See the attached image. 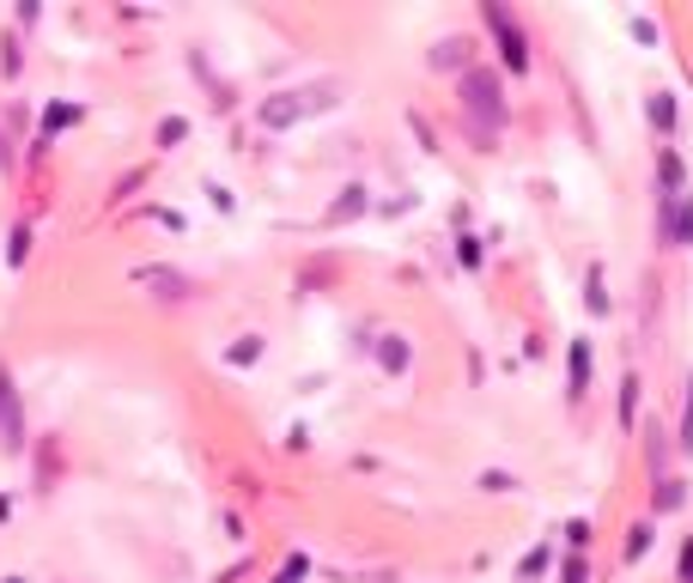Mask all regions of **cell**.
<instances>
[{"label":"cell","mask_w":693,"mask_h":583,"mask_svg":"<svg viewBox=\"0 0 693 583\" xmlns=\"http://www.w3.org/2000/svg\"><path fill=\"white\" fill-rule=\"evenodd\" d=\"M462 104L481 128H499L505 122V98H499V79L487 67H462Z\"/></svg>","instance_id":"6da1fadb"},{"label":"cell","mask_w":693,"mask_h":583,"mask_svg":"<svg viewBox=\"0 0 693 583\" xmlns=\"http://www.w3.org/2000/svg\"><path fill=\"white\" fill-rule=\"evenodd\" d=\"M487 25H493V37H499V55H505V67L511 74H529V49H524V31L505 19V7H487Z\"/></svg>","instance_id":"7a4b0ae2"},{"label":"cell","mask_w":693,"mask_h":583,"mask_svg":"<svg viewBox=\"0 0 693 583\" xmlns=\"http://www.w3.org/2000/svg\"><path fill=\"white\" fill-rule=\"evenodd\" d=\"M0 444H7V450H25V414H19V389L7 371H0Z\"/></svg>","instance_id":"3957f363"},{"label":"cell","mask_w":693,"mask_h":583,"mask_svg":"<svg viewBox=\"0 0 693 583\" xmlns=\"http://www.w3.org/2000/svg\"><path fill=\"white\" fill-rule=\"evenodd\" d=\"M311 104L323 110L328 98H304V104H299V98H275V104H262V128H287V122H299Z\"/></svg>","instance_id":"277c9868"},{"label":"cell","mask_w":693,"mask_h":583,"mask_svg":"<svg viewBox=\"0 0 693 583\" xmlns=\"http://www.w3.org/2000/svg\"><path fill=\"white\" fill-rule=\"evenodd\" d=\"M378 365H383L390 377H402V371H407V340H402V335H383V340H378Z\"/></svg>","instance_id":"5b68a950"},{"label":"cell","mask_w":693,"mask_h":583,"mask_svg":"<svg viewBox=\"0 0 693 583\" xmlns=\"http://www.w3.org/2000/svg\"><path fill=\"white\" fill-rule=\"evenodd\" d=\"M590 389V340H572V402H584Z\"/></svg>","instance_id":"8992f818"},{"label":"cell","mask_w":693,"mask_h":583,"mask_svg":"<svg viewBox=\"0 0 693 583\" xmlns=\"http://www.w3.org/2000/svg\"><path fill=\"white\" fill-rule=\"evenodd\" d=\"M457 61H469V37H445L432 49V67H457Z\"/></svg>","instance_id":"52a82bcc"},{"label":"cell","mask_w":693,"mask_h":583,"mask_svg":"<svg viewBox=\"0 0 693 583\" xmlns=\"http://www.w3.org/2000/svg\"><path fill=\"white\" fill-rule=\"evenodd\" d=\"M141 280L146 285H165V299H177V292H183V273H165V268H146Z\"/></svg>","instance_id":"ba28073f"},{"label":"cell","mask_w":693,"mask_h":583,"mask_svg":"<svg viewBox=\"0 0 693 583\" xmlns=\"http://www.w3.org/2000/svg\"><path fill=\"white\" fill-rule=\"evenodd\" d=\"M681 480H657V511H681Z\"/></svg>","instance_id":"9c48e42d"},{"label":"cell","mask_w":693,"mask_h":583,"mask_svg":"<svg viewBox=\"0 0 693 583\" xmlns=\"http://www.w3.org/2000/svg\"><path fill=\"white\" fill-rule=\"evenodd\" d=\"M645 547H651V523H639V529H627V559H645Z\"/></svg>","instance_id":"30bf717a"},{"label":"cell","mask_w":693,"mask_h":583,"mask_svg":"<svg viewBox=\"0 0 693 583\" xmlns=\"http://www.w3.org/2000/svg\"><path fill=\"white\" fill-rule=\"evenodd\" d=\"M359 208H366V189H347V201H340V208L328 213V220H354Z\"/></svg>","instance_id":"8fae6325"},{"label":"cell","mask_w":693,"mask_h":583,"mask_svg":"<svg viewBox=\"0 0 693 583\" xmlns=\"http://www.w3.org/2000/svg\"><path fill=\"white\" fill-rule=\"evenodd\" d=\"M633 407H639V377H627V383H621V419H633Z\"/></svg>","instance_id":"7c38bea8"},{"label":"cell","mask_w":693,"mask_h":583,"mask_svg":"<svg viewBox=\"0 0 693 583\" xmlns=\"http://www.w3.org/2000/svg\"><path fill=\"white\" fill-rule=\"evenodd\" d=\"M651 122L657 128H675V104H669V98H651Z\"/></svg>","instance_id":"4fadbf2b"},{"label":"cell","mask_w":693,"mask_h":583,"mask_svg":"<svg viewBox=\"0 0 693 583\" xmlns=\"http://www.w3.org/2000/svg\"><path fill=\"white\" fill-rule=\"evenodd\" d=\"M256 352H262V340H256V335H244V340H237V347H232V365H249V359H256Z\"/></svg>","instance_id":"5bb4252c"},{"label":"cell","mask_w":693,"mask_h":583,"mask_svg":"<svg viewBox=\"0 0 693 583\" xmlns=\"http://www.w3.org/2000/svg\"><path fill=\"white\" fill-rule=\"evenodd\" d=\"M304 571H311V559H304V553H292V559H287V571H280V578H275V583H299V578H304Z\"/></svg>","instance_id":"9a60e30c"},{"label":"cell","mask_w":693,"mask_h":583,"mask_svg":"<svg viewBox=\"0 0 693 583\" xmlns=\"http://www.w3.org/2000/svg\"><path fill=\"white\" fill-rule=\"evenodd\" d=\"M590 311H596V316L608 311V292H602V273L596 268H590Z\"/></svg>","instance_id":"2e32d148"},{"label":"cell","mask_w":693,"mask_h":583,"mask_svg":"<svg viewBox=\"0 0 693 583\" xmlns=\"http://www.w3.org/2000/svg\"><path fill=\"white\" fill-rule=\"evenodd\" d=\"M541 571H548V547H536V553L524 559V578H541Z\"/></svg>","instance_id":"e0dca14e"},{"label":"cell","mask_w":693,"mask_h":583,"mask_svg":"<svg viewBox=\"0 0 693 583\" xmlns=\"http://www.w3.org/2000/svg\"><path fill=\"white\" fill-rule=\"evenodd\" d=\"M183 134H189V122H177V116H170V122H165V128H158V141H165V146H170V141H183Z\"/></svg>","instance_id":"ac0fdd59"},{"label":"cell","mask_w":693,"mask_h":583,"mask_svg":"<svg viewBox=\"0 0 693 583\" xmlns=\"http://www.w3.org/2000/svg\"><path fill=\"white\" fill-rule=\"evenodd\" d=\"M457 256H462V268H481V249H474V237H462Z\"/></svg>","instance_id":"d6986e66"},{"label":"cell","mask_w":693,"mask_h":583,"mask_svg":"<svg viewBox=\"0 0 693 583\" xmlns=\"http://www.w3.org/2000/svg\"><path fill=\"white\" fill-rule=\"evenodd\" d=\"M74 116H79V110H67V104H62V110H49V116H43V128H67Z\"/></svg>","instance_id":"ffe728a7"}]
</instances>
